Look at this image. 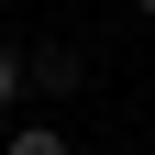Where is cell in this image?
Listing matches in <instances>:
<instances>
[{
    "label": "cell",
    "instance_id": "obj_1",
    "mask_svg": "<svg viewBox=\"0 0 155 155\" xmlns=\"http://www.w3.org/2000/svg\"><path fill=\"white\" fill-rule=\"evenodd\" d=\"M78 78H89V55H78L67 33H45V45H22V100H67Z\"/></svg>",
    "mask_w": 155,
    "mask_h": 155
},
{
    "label": "cell",
    "instance_id": "obj_4",
    "mask_svg": "<svg viewBox=\"0 0 155 155\" xmlns=\"http://www.w3.org/2000/svg\"><path fill=\"white\" fill-rule=\"evenodd\" d=\"M133 11H144V22H155V0H133Z\"/></svg>",
    "mask_w": 155,
    "mask_h": 155
},
{
    "label": "cell",
    "instance_id": "obj_3",
    "mask_svg": "<svg viewBox=\"0 0 155 155\" xmlns=\"http://www.w3.org/2000/svg\"><path fill=\"white\" fill-rule=\"evenodd\" d=\"M0 111H22V45H0Z\"/></svg>",
    "mask_w": 155,
    "mask_h": 155
},
{
    "label": "cell",
    "instance_id": "obj_2",
    "mask_svg": "<svg viewBox=\"0 0 155 155\" xmlns=\"http://www.w3.org/2000/svg\"><path fill=\"white\" fill-rule=\"evenodd\" d=\"M0 155H67V122L33 111V122H11V144H0Z\"/></svg>",
    "mask_w": 155,
    "mask_h": 155
}]
</instances>
